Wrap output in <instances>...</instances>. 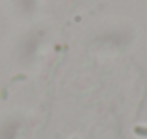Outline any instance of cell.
<instances>
[{"label":"cell","mask_w":147,"mask_h":139,"mask_svg":"<svg viewBox=\"0 0 147 139\" xmlns=\"http://www.w3.org/2000/svg\"><path fill=\"white\" fill-rule=\"evenodd\" d=\"M134 134L140 137H147V126H136L134 128Z\"/></svg>","instance_id":"cell-1"}]
</instances>
